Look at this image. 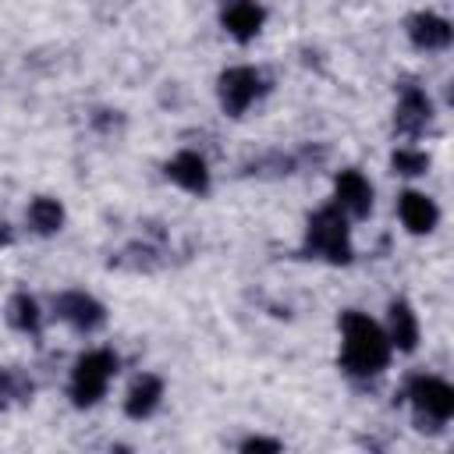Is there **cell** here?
Listing matches in <instances>:
<instances>
[{
	"instance_id": "obj_1",
	"label": "cell",
	"mask_w": 454,
	"mask_h": 454,
	"mask_svg": "<svg viewBox=\"0 0 454 454\" xmlns=\"http://www.w3.org/2000/svg\"><path fill=\"white\" fill-rule=\"evenodd\" d=\"M340 365L351 376H376L390 362V340L387 333L362 312H344L340 316Z\"/></svg>"
},
{
	"instance_id": "obj_2",
	"label": "cell",
	"mask_w": 454,
	"mask_h": 454,
	"mask_svg": "<svg viewBox=\"0 0 454 454\" xmlns=\"http://www.w3.org/2000/svg\"><path fill=\"white\" fill-rule=\"evenodd\" d=\"M305 252L323 255L330 262H348L351 259V241H348V223L337 206H323L305 231Z\"/></svg>"
},
{
	"instance_id": "obj_3",
	"label": "cell",
	"mask_w": 454,
	"mask_h": 454,
	"mask_svg": "<svg viewBox=\"0 0 454 454\" xmlns=\"http://www.w3.org/2000/svg\"><path fill=\"white\" fill-rule=\"evenodd\" d=\"M114 372H117L114 351H106V348L85 351V355L74 362V372H71V401H74L78 408L96 404V401L106 394V383H110Z\"/></svg>"
},
{
	"instance_id": "obj_4",
	"label": "cell",
	"mask_w": 454,
	"mask_h": 454,
	"mask_svg": "<svg viewBox=\"0 0 454 454\" xmlns=\"http://www.w3.org/2000/svg\"><path fill=\"white\" fill-rule=\"evenodd\" d=\"M408 397L419 408V419L447 422L454 415V390L443 380H436V376H415L408 383Z\"/></svg>"
},
{
	"instance_id": "obj_5",
	"label": "cell",
	"mask_w": 454,
	"mask_h": 454,
	"mask_svg": "<svg viewBox=\"0 0 454 454\" xmlns=\"http://www.w3.org/2000/svg\"><path fill=\"white\" fill-rule=\"evenodd\" d=\"M262 92V78L255 67H227L220 74V106L238 117L248 103H255V96Z\"/></svg>"
},
{
	"instance_id": "obj_6",
	"label": "cell",
	"mask_w": 454,
	"mask_h": 454,
	"mask_svg": "<svg viewBox=\"0 0 454 454\" xmlns=\"http://www.w3.org/2000/svg\"><path fill=\"white\" fill-rule=\"evenodd\" d=\"M57 316H60L64 323H71L74 330H96V326H103V319H106L103 305H99L92 294H85V291H64V294L57 298Z\"/></svg>"
},
{
	"instance_id": "obj_7",
	"label": "cell",
	"mask_w": 454,
	"mask_h": 454,
	"mask_svg": "<svg viewBox=\"0 0 454 454\" xmlns=\"http://www.w3.org/2000/svg\"><path fill=\"white\" fill-rule=\"evenodd\" d=\"M333 195H337V209L351 213V216H365L372 209V188L358 170H340L333 181Z\"/></svg>"
},
{
	"instance_id": "obj_8",
	"label": "cell",
	"mask_w": 454,
	"mask_h": 454,
	"mask_svg": "<svg viewBox=\"0 0 454 454\" xmlns=\"http://www.w3.org/2000/svg\"><path fill=\"white\" fill-rule=\"evenodd\" d=\"M167 177L174 181V184H181L184 192H195V195H202L206 188H209V170H206V160L199 156V153H177L170 163H167Z\"/></svg>"
},
{
	"instance_id": "obj_9",
	"label": "cell",
	"mask_w": 454,
	"mask_h": 454,
	"mask_svg": "<svg viewBox=\"0 0 454 454\" xmlns=\"http://www.w3.org/2000/svg\"><path fill=\"white\" fill-rule=\"evenodd\" d=\"M397 213H401V220H404V227L411 234H429L436 227V216H440L436 202L429 195H422V192H404L401 202H397Z\"/></svg>"
},
{
	"instance_id": "obj_10",
	"label": "cell",
	"mask_w": 454,
	"mask_h": 454,
	"mask_svg": "<svg viewBox=\"0 0 454 454\" xmlns=\"http://www.w3.org/2000/svg\"><path fill=\"white\" fill-rule=\"evenodd\" d=\"M262 7L255 4V0H231L227 7H223V28L234 35V39H252L259 28H262Z\"/></svg>"
},
{
	"instance_id": "obj_11",
	"label": "cell",
	"mask_w": 454,
	"mask_h": 454,
	"mask_svg": "<svg viewBox=\"0 0 454 454\" xmlns=\"http://www.w3.org/2000/svg\"><path fill=\"white\" fill-rule=\"evenodd\" d=\"M408 35H411V43L422 46V50H443L454 32H450V21H443V18L429 14V11H422V14H415V18L408 21Z\"/></svg>"
},
{
	"instance_id": "obj_12",
	"label": "cell",
	"mask_w": 454,
	"mask_h": 454,
	"mask_svg": "<svg viewBox=\"0 0 454 454\" xmlns=\"http://www.w3.org/2000/svg\"><path fill=\"white\" fill-rule=\"evenodd\" d=\"M429 114H433V106H429L426 92L404 89V96H401V103H397V114H394V124H397V131H404V135H419V131L429 124Z\"/></svg>"
},
{
	"instance_id": "obj_13",
	"label": "cell",
	"mask_w": 454,
	"mask_h": 454,
	"mask_svg": "<svg viewBox=\"0 0 454 454\" xmlns=\"http://www.w3.org/2000/svg\"><path fill=\"white\" fill-rule=\"evenodd\" d=\"M160 397H163V383H160V376H138V380L131 383L128 397H124V411H128L131 419H145V415L156 411Z\"/></svg>"
},
{
	"instance_id": "obj_14",
	"label": "cell",
	"mask_w": 454,
	"mask_h": 454,
	"mask_svg": "<svg viewBox=\"0 0 454 454\" xmlns=\"http://www.w3.org/2000/svg\"><path fill=\"white\" fill-rule=\"evenodd\" d=\"M387 340L394 348H401V351H415V344H419V319H415L408 301H394L390 305V333H387Z\"/></svg>"
},
{
	"instance_id": "obj_15",
	"label": "cell",
	"mask_w": 454,
	"mask_h": 454,
	"mask_svg": "<svg viewBox=\"0 0 454 454\" xmlns=\"http://www.w3.org/2000/svg\"><path fill=\"white\" fill-rule=\"evenodd\" d=\"M28 223H32V231H39V234H53V231H60V223H64V206H60L57 199H35V202L28 206Z\"/></svg>"
},
{
	"instance_id": "obj_16",
	"label": "cell",
	"mask_w": 454,
	"mask_h": 454,
	"mask_svg": "<svg viewBox=\"0 0 454 454\" xmlns=\"http://www.w3.org/2000/svg\"><path fill=\"white\" fill-rule=\"evenodd\" d=\"M7 319L14 330H25V333H35L39 330V305L32 294H14L11 305H7Z\"/></svg>"
},
{
	"instance_id": "obj_17",
	"label": "cell",
	"mask_w": 454,
	"mask_h": 454,
	"mask_svg": "<svg viewBox=\"0 0 454 454\" xmlns=\"http://www.w3.org/2000/svg\"><path fill=\"white\" fill-rule=\"evenodd\" d=\"M390 167H394V174H422L426 167H429V156L426 153H419V149H397L394 156H390Z\"/></svg>"
},
{
	"instance_id": "obj_18",
	"label": "cell",
	"mask_w": 454,
	"mask_h": 454,
	"mask_svg": "<svg viewBox=\"0 0 454 454\" xmlns=\"http://www.w3.org/2000/svg\"><path fill=\"white\" fill-rule=\"evenodd\" d=\"M241 450H280V443H277V440L252 436V440H245V443H241Z\"/></svg>"
},
{
	"instance_id": "obj_19",
	"label": "cell",
	"mask_w": 454,
	"mask_h": 454,
	"mask_svg": "<svg viewBox=\"0 0 454 454\" xmlns=\"http://www.w3.org/2000/svg\"><path fill=\"white\" fill-rule=\"evenodd\" d=\"M0 241H4V234H0Z\"/></svg>"
}]
</instances>
